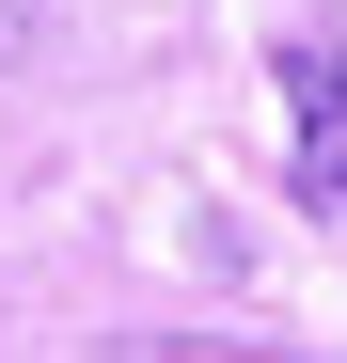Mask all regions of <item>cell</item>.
<instances>
[{
  "label": "cell",
  "instance_id": "1",
  "mask_svg": "<svg viewBox=\"0 0 347 363\" xmlns=\"http://www.w3.org/2000/svg\"><path fill=\"white\" fill-rule=\"evenodd\" d=\"M300 95V206H347V48H284Z\"/></svg>",
  "mask_w": 347,
  "mask_h": 363
}]
</instances>
